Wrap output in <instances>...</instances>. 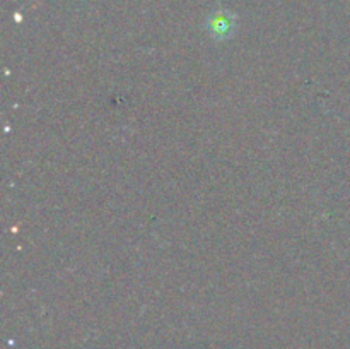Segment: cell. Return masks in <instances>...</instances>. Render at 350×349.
<instances>
[{
    "instance_id": "obj_1",
    "label": "cell",
    "mask_w": 350,
    "mask_h": 349,
    "mask_svg": "<svg viewBox=\"0 0 350 349\" xmlns=\"http://www.w3.org/2000/svg\"><path fill=\"white\" fill-rule=\"evenodd\" d=\"M212 29H214L219 36H222V34H226L229 29H231V21L226 19V17L222 16H217L214 21H212Z\"/></svg>"
}]
</instances>
